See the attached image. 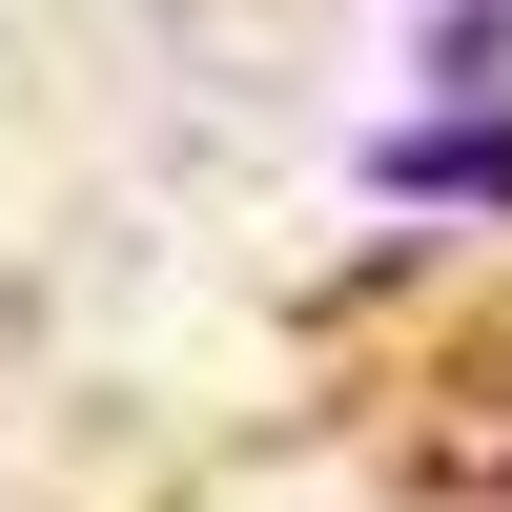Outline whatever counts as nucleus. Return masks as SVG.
Wrapping results in <instances>:
<instances>
[{
	"mask_svg": "<svg viewBox=\"0 0 512 512\" xmlns=\"http://www.w3.org/2000/svg\"><path fill=\"white\" fill-rule=\"evenodd\" d=\"M369 185H451V205H512V103H492V123H410V144L369 164Z\"/></svg>",
	"mask_w": 512,
	"mask_h": 512,
	"instance_id": "nucleus-1",
	"label": "nucleus"
}]
</instances>
